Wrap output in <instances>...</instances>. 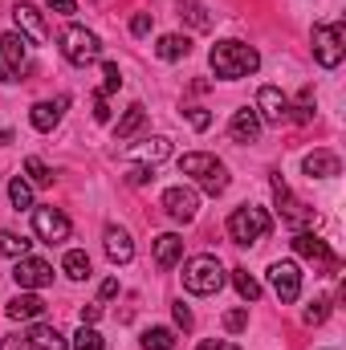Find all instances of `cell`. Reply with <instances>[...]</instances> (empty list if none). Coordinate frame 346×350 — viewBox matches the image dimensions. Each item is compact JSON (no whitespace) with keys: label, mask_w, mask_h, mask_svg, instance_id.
Here are the masks:
<instances>
[{"label":"cell","mask_w":346,"mask_h":350,"mask_svg":"<svg viewBox=\"0 0 346 350\" xmlns=\"http://www.w3.org/2000/svg\"><path fill=\"white\" fill-rule=\"evenodd\" d=\"M208 62H212V70H216L220 78H228V82H232V78H249L261 66L257 49H253V45H241V41H220V45H212Z\"/></svg>","instance_id":"cell-1"},{"label":"cell","mask_w":346,"mask_h":350,"mask_svg":"<svg viewBox=\"0 0 346 350\" xmlns=\"http://www.w3.org/2000/svg\"><path fill=\"white\" fill-rule=\"evenodd\" d=\"M179 172L196 175V183H200L208 196H220V191L228 187V172H224V163H220L216 155H204V151L183 155V159H179Z\"/></svg>","instance_id":"cell-2"},{"label":"cell","mask_w":346,"mask_h":350,"mask_svg":"<svg viewBox=\"0 0 346 350\" xmlns=\"http://www.w3.org/2000/svg\"><path fill=\"white\" fill-rule=\"evenodd\" d=\"M269 228H273L269 212H265V208H253V204H245V208H237V212L228 216V237H232L237 245H257V241L269 237Z\"/></svg>","instance_id":"cell-3"},{"label":"cell","mask_w":346,"mask_h":350,"mask_svg":"<svg viewBox=\"0 0 346 350\" xmlns=\"http://www.w3.org/2000/svg\"><path fill=\"white\" fill-rule=\"evenodd\" d=\"M224 285V265L216 261V257H191V261L183 265V289L187 293H200V297H208V293H216Z\"/></svg>","instance_id":"cell-4"},{"label":"cell","mask_w":346,"mask_h":350,"mask_svg":"<svg viewBox=\"0 0 346 350\" xmlns=\"http://www.w3.org/2000/svg\"><path fill=\"white\" fill-rule=\"evenodd\" d=\"M343 53H346V29H343V21L314 25V57H318V66L334 70V66L343 62Z\"/></svg>","instance_id":"cell-5"},{"label":"cell","mask_w":346,"mask_h":350,"mask_svg":"<svg viewBox=\"0 0 346 350\" xmlns=\"http://www.w3.org/2000/svg\"><path fill=\"white\" fill-rule=\"evenodd\" d=\"M98 53H102V45H98V37L82 29V25H70L66 33H62V57L70 62V66H78V70H86L90 62H98Z\"/></svg>","instance_id":"cell-6"},{"label":"cell","mask_w":346,"mask_h":350,"mask_svg":"<svg viewBox=\"0 0 346 350\" xmlns=\"http://www.w3.org/2000/svg\"><path fill=\"white\" fill-rule=\"evenodd\" d=\"M33 228H37V237H41V241L57 245V241H66V237H70V216H66L62 208L45 204V208H33Z\"/></svg>","instance_id":"cell-7"},{"label":"cell","mask_w":346,"mask_h":350,"mask_svg":"<svg viewBox=\"0 0 346 350\" xmlns=\"http://www.w3.org/2000/svg\"><path fill=\"white\" fill-rule=\"evenodd\" d=\"M21 70H25V37L4 33L0 37V82H16Z\"/></svg>","instance_id":"cell-8"},{"label":"cell","mask_w":346,"mask_h":350,"mask_svg":"<svg viewBox=\"0 0 346 350\" xmlns=\"http://www.w3.org/2000/svg\"><path fill=\"white\" fill-rule=\"evenodd\" d=\"M12 277L21 289H45V285H53V265L41 261V257H21Z\"/></svg>","instance_id":"cell-9"},{"label":"cell","mask_w":346,"mask_h":350,"mask_svg":"<svg viewBox=\"0 0 346 350\" xmlns=\"http://www.w3.org/2000/svg\"><path fill=\"white\" fill-rule=\"evenodd\" d=\"M269 281H273V293L289 306V301H297V293H302V273H297V265L293 261H277L269 269Z\"/></svg>","instance_id":"cell-10"},{"label":"cell","mask_w":346,"mask_h":350,"mask_svg":"<svg viewBox=\"0 0 346 350\" xmlns=\"http://www.w3.org/2000/svg\"><path fill=\"white\" fill-rule=\"evenodd\" d=\"M273 196H277V208H281V220H285V224L302 228V224H310V220H314V212H310V208H302V204L293 200V191L285 187V179H281V175H273Z\"/></svg>","instance_id":"cell-11"},{"label":"cell","mask_w":346,"mask_h":350,"mask_svg":"<svg viewBox=\"0 0 346 350\" xmlns=\"http://www.w3.org/2000/svg\"><path fill=\"white\" fill-rule=\"evenodd\" d=\"M163 208H168L172 220L191 224V220H196V208H200V196H196L191 187H168V191H163Z\"/></svg>","instance_id":"cell-12"},{"label":"cell","mask_w":346,"mask_h":350,"mask_svg":"<svg viewBox=\"0 0 346 350\" xmlns=\"http://www.w3.org/2000/svg\"><path fill=\"white\" fill-rule=\"evenodd\" d=\"M257 118H265V122H273V126H281L285 118H289V102H285V94L277 86H261L257 94Z\"/></svg>","instance_id":"cell-13"},{"label":"cell","mask_w":346,"mask_h":350,"mask_svg":"<svg viewBox=\"0 0 346 350\" xmlns=\"http://www.w3.org/2000/svg\"><path fill=\"white\" fill-rule=\"evenodd\" d=\"M293 249H297V257H306V261H318V265L338 269L334 253H330V245H326L322 237H314V232H297V237H293Z\"/></svg>","instance_id":"cell-14"},{"label":"cell","mask_w":346,"mask_h":350,"mask_svg":"<svg viewBox=\"0 0 346 350\" xmlns=\"http://www.w3.org/2000/svg\"><path fill=\"white\" fill-rule=\"evenodd\" d=\"M12 16H16V25L29 33V41H33V45H45V41H49V25H45V16H41L33 4H16V8H12Z\"/></svg>","instance_id":"cell-15"},{"label":"cell","mask_w":346,"mask_h":350,"mask_svg":"<svg viewBox=\"0 0 346 350\" xmlns=\"http://www.w3.org/2000/svg\"><path fill=\"white\" fill-rule=\"evenodd\" d=\"M70 106V98L62 94V98H53V102H37L33 106V114H29V122L37 126V131H53L57 122H62V110Z\"/></svg>","instance_id":"cell-16"},{"label":"cell","mask_w":346,"mask_h":350,"mask_svg":"<svg viewBox=\"0 0 346 350\" xmlns=\"http://www.w3.org/2000/svg\"><path fill=\"white\" fill-rule=\"evenodd\" d=\"M106 257L114 265H127V261H135V245H131V237L122 232V228H106Z\"/></svg>","instance_id":"cell-17"},{"label":"cell","mask_w":346,"mask_h":350,"mask_svg":"<svg viewBox=\"0 0 346 350\" xmlns=\"http://www.w3.org/2000/svg\"><path fill=\"white\" fill-rule=\"evenodd\" d=\"M151 245H155V265H159V269H172V265L183 261V241H179V237H172V232L155 237Z\"/></svg>","instance_id":"cell-18"},{"label":"cell","mask_w":346,"mask_h":350,"mask_svg":"<svg viewBox=\"0 0 346 350\" xmlns=\"http://www.w3.org/2000/svg\"><path fill=\"white\" fill-rule=\"evenodd\" d=\"M29 342H33V350H70L66 334H62L57 326H45V322H37V326L29 330Z\"/></svg>","instance_id":"cell-19"},{"label":"cell","mask_w":346,"mask_h":350,"mask_svg":"<svg viewBox=\"0 0 346 350\" xmlns=\"http://www.w3.org/2000/svg\"><path fill=\"white\" fill-rule=\"evenodd\" d=\"M257 135H261V118H257V110H237L232 114V139L237 143H257Z\"/></svg>","instance_id":"cell-20"},{"label":"cell","mask_w":346,"mask_h":350,"mask_svg":"<svg viewBox=\"0 0 346 350\" xmlns=\"http://www.w3.org/2000/svg\"><path fill=\"white\" fill-rule=\"evenodd\" d=\"M41 314H45V301H41L37 293H21V297L8 301V318H16V322H33V318H41Z\"/></svg>","instance_id":"cell-21"},{"label":"cell","mask_w":346,"mask_h":350,"mask_svg":"<svg viewBox=\"0 0 346 350\" xmlns=\"http://www.w3.org/2000/svg\"><path fill=\"white\" fill-rule=\"evenodd\" d=\"M343 172V163H338V155H330V151H314V155H306V175L310 179H330V175Z\"/></svg>","instance_id":"cell-22"},{"label":"cell","mask_w":346,"mask_h":350,"mask_svg":"<svg viewBox=\"0 0 346 350\" xmlns=\"http://www.w3.org/2000/svg\"><path fill=\"white\" fill-rule=\"evenodd\" d=\"M131 155H135L143 167H147V163L155 167V163H163V159L172 155V143H168V139H147V143H143V147H135Z\"/></svg>","instance_id":"cell-23"},{"label":"cell","mask_w":346,"mask_h":350,"mask_svg":"<svg viewBox=\"0 0 346 350\" xmlns=\"http://www.w3.org/2000/svg\"><path fill=\"white\" fill-rule=\"evenodd\" d=\"M155 53H159L163 62H179V57H187V53H191V41H187V37H179V33H168V37H159Z\"/></svg>","instance_id":"cell-24"},{"label":"cell","mask_w":346,"mask_h":350,"mask_svg":"<svg viewBox=\"0 0 346 350\" xmlns=\"http://www.w3.org/2000/svg\"><path fill=\"white\" fill-rule=\"evenodd\" d=\"M143 118H147V110H143V106L135 102V106H131V110L122 114V122L114 126V143H127V139H131V135H135V131L143 126Z\"/></svg>","instance_id":"cell-25"},{"label":"cell","mask_w":346,"mask_h":350,"mask_svg":"<svg viewBox=\"0 0 346 350\" xmlns=\"http://www.w3.org/2000/svg\"><path fill=\"white\" fill-rule=\"evenodd\" d=\"M179 21H187L191 29H212L208 8H204V4H196V0H183V4H179Z\"/></svg>","instance_id":"cell-26"},{"label":"cell","mask_w":346,"mask_h":350,"mask_svg":"<svg viewBox=\"0 0 346 350\" xmlns=\"http://www.w3.org/2000/svg\"><path fill=\"white\" fill-rule=\"evenodd\" d=\"M62 269H66L74 281H86V277H90V257L82 253V249H70V253H66V261H62Z\"/></svg>","instance_id":"cell-27"},{"label":"cell","mask_w":346,"mask_h":350,"mask_svg":"<svg viewBox=\"0 0 346 350\" xmlns=\"http://www.w3.org/2000/svg\"><path fill=\"white\" fill-rule=\"evenodd\" d=\"M143 350H175V334L168 326H151L143 334Z\"/></svg>","instance_id":"cell-28"},{"label":"cell","mask_w":346,"mask_h":350,"mask_svg":"<svg viewBox=\"0 0 346 350\" xmlns=\"http://www.w3.org/2000/svg\"><path fill=\"white\" fill-rule=\"evenodd\" d=\"M232 281H237V293H241L245 301H257L261 297V285H257V277H253L249 269H232Z\"/></svg>","instance_id":"cell-29"},{"label":"cell","mask_w":346,"mask_h":350,"mask_svg":"<svg viewBox=\"0 0 346 350\" xmlns=\"http://www.w3.org/2000/svg\"><path fill=\"white\" fill-rule=\"evenodd\" d=\"M8 200H12V208H16V212H25V208H33V187L16 175V179L8 183Z\"/></svg>","instance_id":"cell-30"},{"label":"cell","mask_w":346,"mask_h":350,"mask_svg":"<svg viewBox=\"0 0 346 350\" xmlns=\"http://www.w3.org/2000/svg\"><path fill=\"white\" fill-rule=\"evenodd\" d=\"M0 257H29V241L16 237V232H0Z\"/></svg>","instance_id":"cell-31"},{"label":"cell","mask_w":346,"mask_h":350,"mask_svg":"<svg viewBox=\"0 0 346 350\" xmlns=\"http://www.w3.org/2000/svg\"><path fill=\"white\" fill-rule=\"evenodd\" d=\"M25 172H29V179H33V183H41V187H49V183H53V172H49L37 155H33V159H25Z\"/></svg>","instance_id":"cell-32"},{"label":"cell","mask_w":346,"mask_h":350,"mask_svg":"<svg viewBox=\"0 0 346 350\" xmlns=\"http://www.w3.org/2000/svg\"><path fill=\"white\" fill-rule=\"evenodd\" d=\"M74 350H102V334H98V330H90L86 322H82V330L74 334Z\"/></svg>","instance_id":"cell-33"},{"label":"cell","mask_w":346,"mask_h":350,"mask_svg":"<svg viewBox=\"0 0 346 350\" xmlns=\"http://www.w3.org/2000/svg\"><path fill=\"white\" fill-rule=\"evenodd\" d=\"M326 318H330V301H326V297H318V301L306 310V326H322Z\"/></svg>","instance_id":"cell-34"},{"label":"cell","mask_w":346,"mask_h":350,"mask_svg":"<svg viewBox=\"0 0 346 350\" xmlns=\"http://www.w3.org/2000/svg\"><path fill=\"white\" fill-rule=\"evenodd\" d=\"M102 78H106V82H102V94H114V90L122 86V74H118V66H114V62H106V66H102Z\"/></svg>","instance_id":"cell-35"},{"label":"cell","mask_w":346,"mask_h":350,"mask_svg":"<svg viewBox=\"0 0 346 350\" xmlns=\"http://www.w3.org/2000/svg\"><path fill=\"white\" fill-rule=\"evenodd\" d=\"M187 122H191L196 131H208V126H212V114H208L204 106H191V110H187Z\"/></svg>","instance_id":"cell-36"},{"label":"cell","mask_w":346,"mask_h":350,"mask_svg":"<svg viewBox=\"0 0 346 350\" xmlns=\"http://www.w3.org/2000/svg\"><path fill=\"white\" fill-rule=\"evenodd\" d=\"M224 326H228V330H245V326H249V310H228V314H224Z\"/></svg>","instance_id":"cell-37"},{"label":"cell","mask_w":346,"mask_h":350,"mask_svg":"<svg viewBox=\"0 0 346 350\" xmlns=\"http://www.w3.org/2000/svg\"><path fill=\"white\" fill-rule=\"evenodd\" d=\"M151 179H155V175H151V167H143V163L127 172V183H135V187H143V183H151Z\"/></svg>","instance_id":"cell-38"},{"label":"cell","mask_w":346,"mask_h":350,"mask_svg":"<svg viewBox=\"0 0 346 350\" xmlns=\"http://www.w3.org/2000/svg\"><path fill=\"white\" fill-rule=\"evenodd\" d=\"M131 33H135V37H143V33H151V12H139V16L131 21Z\"/></svg>","instance_id":"cell-39"},{"label":"cell","mask_w":346,"mask_h":350,"mask_svg":"<svg viewBox=\"0 0 346 350\" xmlns=\"http://www.w3.org/2000/svg\"><path fill=\"white\" fill-rule=\"evenodd\" d=\"M94 118H98V122H106V118H110V106H106V94H94Z\"/></svg>","instance_id":"cell-40"},{"label":"cell","mask_w":346,"mask_h":350,"mask_svg":"<svg viewBox=\"0 0 346 350\" xmlns=\"http://www.w3.org/2000/svg\"><path fill=\"white\" fill-rule=\"evenodd\" d=\"M45 4H49L53 12H62V16H74V12H78V4H74V0H45Z\"/></svg>","instance_id":"cell-41"},{"label":"cell","mask_w":346,"mask_h":350,"mask_svg":"<svg viewBox=\"0 0 346 350\" xmlns=\"http://www.w3.org/2000/svg\"><path fill=\"white\" fill-rule=\"evenodd\" d=\"M0 350H33V342H29V338H21V334H12V338H4V342H0Z\"/></svg>","instance_id":"cell-42"},{"label":"cell","mask_w":346,"mask_h":350,"mask_svg":"<svg viewBox=\"0 0 346 350\" xmlns=\"http://www.w3.org/2000/svg\"><path fill=\"white\" fill-rule=\"evenodd\" d=\"M175 322H179V326H183V330H191V310H187V306H183V301H179V306H175Z\"/></svg>","instance_id":"cell-43"},{"label":"cell","mask_w":346,"mask_h":350,"mask_svg":"<svg viewBox=\"0 0 346 350\" xmlns=\"http://www.w3.org/2000/svg\"><path fill=\"white\" fill-rule=\"evenodd\" d=\"M102 318V306H82V322H98Z\"/></svg>","instance_id":"cell-44"},{"label":"cell","mask_w":346,"mask_h":350,"mask_svg":"<svg viewBox=\"0 0 346 350\" xmlns=\"http://www.w3.org/2000/svg\"><path fill=\"white\" fill-rule=\"evenodd\" d=\"M196 350H241V347H232V342H200Z\"/></svg>","instance_id":"cell-45"},{"label":"cell","mask_w":346,"mask_h":350,"mask_svg":"<svg viewBox=\"0 0 346 350\" xmlns=\"http://www.w3.org/2000/svg\"><path fill=\"white\" fill-rule=\"evenodd\" d=\"M114 293H118V281H114V277H110V281H102V297H114Z\"/></svg>","instance_id":"cell-46"}]
</instances>
